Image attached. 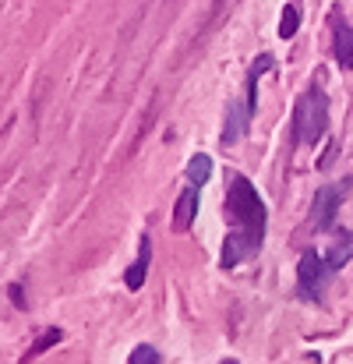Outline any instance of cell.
<instances>
[{
	"label": "cell",
	"mask_w": 353,
	"mask_h": 364,
	"mask_svg": "<svg viewBox=\"0 0 353 364\" xmlns=\"http://www.w3.org/2000/svg\"><path fill=\"white\" fill-rule=\"evenodd\" d=\"M223 364H237V361H223Z\"/></svg>",
	"instance_id": "17"
},
{
	"label": "cell",
	"mask_w": 353,
	"mask_h": 364,
	"mask_svg": "<svg viewBox=\"0 0 353 364\" xmlns=\"http://www.w3.org/2000/svg\"><path fill=\"white\" fill-rule=\"evenodd\" d=\"M60 340H64V333H60L57 326H50V329H46V333H43V336H39V340H36L32 347H28V354H25L21 361H32V358H39V354H46V350H50V347H57Z\"/></svg>",
	"instance_id": "13"
},
{
	"label": "cell",
	"mask_w": 353,
	"mask_h": 364,
	"mask_svg": "<svg viewBox=\"0 0 353 364\" xmlns=\"http://www.w3.org/2000/svg\"><path fill=\"white\" fill-rule=\"evenodd\" d=\"M247 124H251V110H247V103H244V100H234V103L227 107L219 141H223V145H237V141L247 134Z\"/></svg>",
	"instance_id": "6"
},
{
	"label": "cell",
	"mask_w": 353,
	"mask_h": 364,
	"mask_svg": "<svg viewBox=\"0 0 353 364\" xmlns=\"http://www.w3.org/2000/svg\"><path fill=\"white\" fill-rule=\"evenodd\" d=\"M332 36H336L332 53H336L340 68H353V28L347 25V18L340 11H332Z\"/></svg>",
	"instance_id": "7"
},
{
	"label": "cell",
	"mask_w": 353,
	"mask_h": 364,
	"mask_svg": "<svg viewBox=\"0 0 353 364\" xmlns=\"http://www.w3.org/2000/svg\"><path fill=\"white\" fill-rule=\"evenodd\" d=\"M272 68H276V57H272V53H261V57L247 68V92H244V103H247L251 114H254V103H258V82H261V75L272 71Z\"/></svg>",
	"instance_id": "10"
},
{
	"label": "cell",
	"mask_w": 353,
	"mask_h": 364,
	"mask_svg": "<svg viewBox=\"0 0 353 364\" xmlns=\"http://www.w3.org/2000/svg\"><path fill=\"white\" fill-rule=\"evenodd\" d=\"M297 28H300V11L293 4H286L283 7V18H279V39H293Z\"/></svg>",
	"instance_id": "14"
},
{
	"label": "cell",
	"mask_w": 353,
	"mask_h": 364,
	"mask_svg": "<svg viewBox=\"0 0 353 364\" xmlns=\"http://www.w3.org/2000/svg\"><path fill=\"white\" fill-rule=\"evenodd\" d=\"M350 258H353V234L350 230H340L336 241L329 244V251H325V265H329V272H340Z\"/></svg>",
	"instance_id": "11"
},
{
	"label": "cell",
	"mask_w": 353,
	"mask_h": 364,
	"mask_svg": "<svg viewBox=\"0 0 353 364\" xmlns=\"http://www.w3.org/2000/svg\"><path fill=\"white\" fill-rule=\"evenodd\" d=\"M184 177H188V184L191 188H202L209 177H212V156H191V163L184 166Z\"/></svg>",
	"instance_id": "12"
},
{
	"label": "cell",
	"mask_w": 353,
	"mask_h": 364,
	"mask_svg": "<svg viewBox=\"0 0 353 364\" xmlns=\"http://www.w3.org/2000/svg\"><path fill=\"white\" fill-rule=\"evenodd\" d=\"M227 216L237 230H244L247 237L261 244L265 237V202L261 195L254 191V184L247 177H234L230 188H227Z\"/></svg>",
	"instance_id": "1"
},
{
	"label": "cell",
	"mask_w": 353,
	"mask_h": 364,
	"mask_svg": "<svg viewBox=\"0 0 353 364\" xmlns=\"http://www.w3.org/2000/svg\"><path fill=\"white\" fill-rule=\"evenodd\" d=\"M148 262H152V237L141 234L138 258H134V265H131L127 276H124V287H127V290H141V283H145V276H148Z\"/></svg>",
	"instance_id": "8"
},
{
	"label": "cell",
	"mask_w": 353,
	"mask_h": 364,
	"mask_svg": "<svg viewBox=\"0 0 353 364\" xmlns=\"http://www.w3.org/2000/svg\"><path fill=\"white\" fill-rule=\"evenodd\" d=\"M11 301H14V308H25V297H21V283H11Z\"/></svg>",
	"instance_id": "16"
},
{
	"label": "cell",
	"mask_w": 353,
	"mask_h": 364,
	"mask_svg": "<svg viewBox=\"0 0 353 364\" xmlns=\"http://www.w3.org/2000/svg\"><path fill=\"white\" fill-rule=\"evenodd\" d=\"M195 216H198V188H191L188 184V191L177 198V205H173V230H191V223H195Z\"/></svg>",
	"instance_id": "9"
},
{
	"label": "cell",
	"mask_w": 353,
	"mask_h": 364,
	"mask_svg": "<svg viewBox=\"0 0 353 364\" xmlns=\"http://www.w3.org/2000/svg\"><path fill=\"white\" fill-rule=\"evenodd\" d=\"M127 364H159V354H156V347L141 343V347H134V350H131Z\"/></svg>",
	"instance_id": "15"
},
{
	"label": "cell",
	"mask_w": 353,
	"mask_h": 364,
	"mask_svg": "<svg viewBox=\"0 0 353 364\" xmlns=\"http://www.w3.org/2000/svg\"><path fill=\"white\" fill-rule=\"evenodd\" d=\"M258 247H261V244L254 241V237H247L244 230H230V234H227V244H223V255H219V265H223V269H237L244 258L258 255Z\"/></svg>",
	"instance_id": "5"
},
{
	"label": "cell",
	"mask_w": 353,
	"mask_h": 364,
	"mask_svg": "<svg viewBox=\"0 0 353 364\" xmlns=\"http://www.w3.org/2000/svg\"><path fill=\"white\" fill-rule=\"evenodd\" d=\"M332 272H329V265H325V258L311 247V251H304L300 255V265H297V287H300V294H308V297H322V287H325V279H329Z\"/></svg>",
	"instance_id": "3"
},
{
	"label": "cell",
	"mask_w": 353,
	"mask_h": 364,
	"mask_svg": "<svg viewBox=\"0 0 353 364\" xmlns=\"http://www.w3.org/2000/svg\"><path fill=\"white\" fill-rule=\"evenodd\" d=\"M329 127V96L322 92V85H311L300 92L297 107H293V141L297 145H315Z\"/></svg>",
	"instance_id": "2"
},
{
	"label": "cell",
	"mask_w": 353,
	"mask_h": 364,
	"mask_svg": "<svg viewBox=\"0 0 353 364\" xmlns=\"http://www.w3.org/2000/svg\"><path fill=\"white\" fill-rule=\"evenodd\" d=\"M340 202H343V188H340V184H325V188H318L315 205H311V223H315L318 230H329V227L336 223Z\"/></svg>",
	"instance_id": "4"
}]
</instances>
